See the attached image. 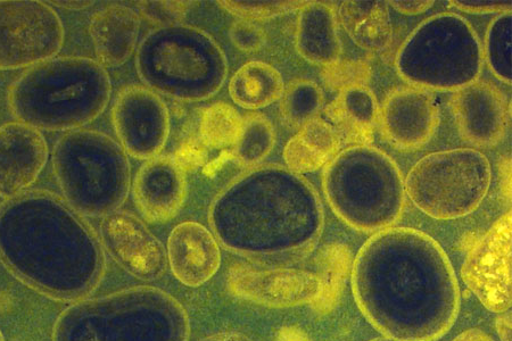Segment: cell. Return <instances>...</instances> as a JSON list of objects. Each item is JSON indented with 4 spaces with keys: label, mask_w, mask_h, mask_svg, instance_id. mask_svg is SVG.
I'll list each match as a JSON object with an SVG mask.
<instances>
[{
    "label": "cell",
    "mask_w": 512,
    "mask_h": 341,
    "mask_svg": "<svg viewBox=\"0 0 512 341\" xmlns=\"http://www.w3.org/2000/svg\"><path fill=\"white\" fill-rule=\"evenodd\" d=\"M209 221L220 244L256 262L288 261L312 251L324 230L317 190L282 165L246 170L219 191Z\"/></svg>",
    "instance_id": "3"
},
{
    "label": "cell",
    "mask_w": 512,
    "mask_h": 341,
    "mask_svg": "<svg viewBox=\"0 0 512 341\" xmlns=\"http://www.w3.org/2000/svg\"><path fill=\"white\" fill-rule=\"evenodd\" d=\"M52 162L65 202L80 214L103 218L127 201L131 187L128 154L106 133L66 132L54 146Z\"/></svg>",
    "instance_id": "8"
},
{
    "label": "cell",
    "mask_w": 512,
    "mask_h": 341,
    "mask_svg": "<svg viewBox=\"0 0 512 341\" xmlns=\"http://www.w3.org/2000/svg\"><path fill=\"white\" fill-rule=\"evenodd\" d=\"M326 115L340 139L354 146L367 145L378 121L376 97L366 86L342 89L326 108Z\"/></svg>",
    "instance_id": "23"
},
{
    "label": "cell",
    "mask_w": 512,
    "mask_h": 341,
    "mask_svg": "<svg viewBox=\"0 0 512 341\" xmlns=\"http://www.w3.org/2000/svg\"><path fill=\"white\" fill-rule=\"evenodd\" d=\"M188 315L160 289L130 288L74 302L57 319L53 341H189Z\"/></svg>",
    "instance_id": "5"
},
{
    "label": "cell",
    "mask_w": 512,
    "mask_h": 341,
    "mask_svg": "<svg viewBox=\"0 0 512 341\" xmlns=\"http://www.w3.org/2000/svg\"><path fill=\"white\" fill-rule=\"evenodd\" d=\"M242 124L243 118L235 107L227 103H214L206 107L201 115L202 144L212 149L233 148Z\"/></svg>",
    "instance_id": "29"
},
{
    "label": "cell",
    "mask_w": 512,
    "mask_h": 341,
    "mask_svg": "<svg viewBox=\"0 0 512 341\" xmlns=\"http://www.w3.org/2000/svg\"><path fill=\"white\" fill-rule=\"evenodd\" d=\"M461 278L485 309L505 314L511 307V215L503 216L478 241L462 265Z\"/></svg>",
    "instance_id": "13"
},
{
    "label": "cell",
    "mask_w": 512,
    "mask_h": 341,
    "mask_svg": "<svg viewBox=\"0 0 512 341\" xmlns=\"http://www.w3.org/2000/svg\"><path fill=\"white\" fill-rule=\"evenodd\" d=\"M450 108L460 136L468 144L491 148L505 138L509 102L494 83L477 80L454 91Z\"/></svg>",
    "instance_id": "15"
},
{
    "label": "cell",
    "mask_w": 512,
    "mask_h": 341,
    "mask_svg": "<svg viewBox=\"0 0 512 341\" xmlns=\"http://www.w3.org/2000/svg\"><path fill=\"white\" fill-rule=\"evenodd\" d=\"M322 190L336 216L366 234L393 228L406 205L398 164L369 145L351 146L336 154L322 173Z\"/></svg>",
    "instance_id": "6"
},
{
    "label": "cell",
    "mask_w": 512,
    "mask_h": 341,
    "mask_svg": "<svg viewBox=\"0 0 512 341\" xmlns=\"http://www.w3.org/2000/svg\"><path fill=\"white\" fill-rule=\"evenodd\" d=\"M352 289L371 326L394 341H435L458 318L456 273L443 248L423 231L376 232L355 257Z\"/></svg>",
    "instance_id": "1"
},
{
    "label": "cell",
    "mask_w": 512,
    "mask_h": 341,
    "mask_svg": "<svg viewBox=\"0 0 512 341\" xmlns=\"http://www.w3.org/2000/svg\"><path fill=\"white\" fill-rule=\"evenodd\" d=\"M388 3L379 0H352L343 2L338 10V21L353 43L368 52H382L393 36Z\"/></svg>",
    "instance_id": "24"
},
{
    "label": "cell",
    "mask_w": 512,
    "mask_h": 341,
    "mask_svg": "<svg viewBox=\"0 0 512 341\" xmlns=\"http://www.w3.org/2000/svg\"><path fill=\"white\" fill-rule=\"evenodd\" d=\"M51 4L66 8V10L82 11L92 7L95 2H90V0L88 2H82V0H79V2H68V0H64V2H51Z\"/></svg>",
    "instance_id": "39"
},
{
    "label": "cell",
    "mask_w": 512,
    "mask_h": 341,
    "mask_svg": "<svg viewBox=\"0 0 512 341\" xmlns=\"http://www.w3.org/2000/svg\"><path fill=\"white\" fill-rule=\"evenodd\" d=\"M497 329L501 341H511V318L509 315H502L498 320Z\"/></svg>",
    "instance_id": "38"
},
{
    "label": "cell",
    "mask_w": 512,
    "mask_h": 341,
    "mask_svg": "<svg viewBox=\"0 0 512 341\" xmlns=\"http://www.w3.org/2000/svg\"><path fill=\"white\" fill-rule=\"evenodd\" d=\"M99 238L104 252L132 277L153 281L167 268V251L160 239L135 214L118 210L103 216Z\"/></svg>",
    "instance_id": "14"
},
{
    "label": "cell",
    "mask_w": 512,
    "mask_h": 341,
    "mask_svg": "<svg viewBox=\"0 0 512 341\" xmlns=\"http://www.w3.org/2000/svg\"><path fill=\"white\" fill-rule=\"evenodd\" d=\"M135 203L150 223H165L183 209L187 179L181 166L169 156L146 161L132 182Z\"/></svg>",
    "instance_id": "19"
},
{
    "label": "cell",
    "mask_w": 512,
    "mask_h": 341,
    "mask_svg": "<svg viewBox=\"0 0 512 341\" xmlns=\"http://www.w3.org/2000/svg\"><path fill=\"white\" fill-rule=\"evenodd\" d=\"M235 296L269 307L308 304L321 295L324 282L315 273L295 269L254 270L236 266L228 276Z\"/></svg>",
    "instance_id": "17"
},
{
    "label": "cell",
    "mask_w": 512,
    "mask_h": 341,
    "mask_svg": "<svg viewBox=\"0 0 512 341\" xmlns=\"http://www.w3.org/2000/svg\"><path fill=\"white\" fill-rule=\"evenodd\" d=\"M369 77V68L362 63L336 62L326 66L324 79L334 89H345L353 86H365Z\"/></svg>",
    "instance_id": "32"
},
{
    "label": "cell",
    "mask_w": 512,
    "mask_h": 341,
    "mask_svg": "<svg viewBox=\"0 0 512 341\" xmlns=\"http://www.w3.org/2000/svg\"><path fill=\"white\" fill-rule=\"evenodd\" d=\"M112 83L89 57L64 56L32 66L8 93L14 118L38 130L73 131L93 122L109 105Z\"/></svg>",
    "instance_id": "4"
},
{
    "label": "cell",
    "mask_w": 512,
    "mask_h": 341,
    "mask_svg": "<svg viewBox=\"0 0 512 341\" xmlns=\"http://www.w3.org/2000/svg\"><path fill=\"white\" fill-rule=\"evenodd\" d=\"M511 12L501 13L487 29L483 58L494 77L511 85Z\"/></svg>",
    "instance_id": "30"
},
{
    "label": "cell",
    "mask_w": 512,
    "mask_h": 341,
    "mask_svg": "<svg viewBox=\"0 0 512 341\" xmlns=\"http://www.w3.org/2000/svg\"><path fill=\"white\" fill-rule=\"evenodd\" d=\"M139 30V15L128 6L111 5L96 12L89 33L97 62L105 69L125 64L135 52Z\"/></svg>",
    "instance_id": "21"
},
{
    "label": "cell",
    "mask_w": 512,
    "mask_h": 341,
    "mask_svg": "<svg viewBox=\"0 0 512 341\" xmlns=\"http://www.w3.org/2000/svg\"><path fill=\"white\" fill-rule=\"evenodd\" d=\"M370 341H394L392 339H388V338H381V339H374V340H370Z\"/></svg>",
    "instance_id": "41"
},
{
    "label": "cell",
    "mask_w": 512,
    "mask_h": 341,
    "mask_svg": "<svg viewBox=\"0 0 512 341\" xmlns=\"http://www.w3.org/2000/svg\"><path fill=\"white\" fill-rule=\"evenodd\" d=\"M49 156L40 130L15 121L0 127V197L18 196L35 184Z\"/></svg>",
    "instance_id": "18"
},
{
    "label": "cell",
    "mask_w": 512,
    "mask_h": 341,
    "mask_svg": "<svg viewBox=\"0 0 512 341\" xmlns=\"http://www.w3.org/2000/svg\"><path fill=\"white\" fill-rule=\"evenodd\" d=\"M454 7L457 8L460 12L469 13V14H492V13H506L511 12L512 3L511 2H476V0H472V2H468V0H457V2H452Z\"/></svg>",
    "instance_id": "35"
},
{
    "label": "cell",
    "mask_w": 512,
    "mask_h": 341,
    "mask_svg": "<svg viewBox=\"0 0 512 341\" xmlns=\"http://www.w3.org/2000/svg\"><path fill=\"white\" fill-rule=\"evenodd\" d=\"M275 145L276 132L272 123L260 113H251L243 118L233 156L244 168H255L266 160Z\"/></svg>",
    "instance_id": "27"
},
{
    "label": "cell",
    "mask_w": 512,
    "mask_h": 341,
    "mask_svg": "<svg viewBox=\"0 0 512 341\" xmlns=\"http://www.w3.org/2000/svg\"><path fill=\"white\" fill-rule=\"evenodd\" d=\"M325 95L316 82L295 80L284 89L280 97V115L286 126L300 129L305 123L318 118Z\"/></svg>",
    "instance_id": "28"
},
{
    "label": "cell",
    "mask_w": 512,
    "mask_h": 341,
    "mask_svg": "<svg viewBox=\"0 0 512 341\" xmlns=\"http://www.w3.org/2000/svg\"><path fill=\"white\" fill-rule=\"evenodd\" d=\"M205 341H251V340L243 338L241 336H236V335H222V336L210 338Z\"/></svg>",
    "instance_id": "40"
},
{
    "label": "cell",
    "mask_w": 512,
    "mask_h": 341,
    "mask_svg": "<svg viewBox=\"0 0 512 341\" xmlns=\"http://www.w3.org/2000/svg\"><path fill=\"white\" fill-rule=\"evenodd\" d=\"M167 257L173 276L187 287L206 284L221 266L216 236L201 223L192 221L173 228L168 239Z\"/></svg>",
    "instance_id": "20"
},
{
    "label": "cell",
    "mask_w": 512,
    "mask_h": 341,
    "mask_svg": "<svg viewBox=\"0 0 512 341\" xmlns=\"http://www.w3.org/2000/svg\"><path fill=\"white\" fill-rule=\"evenodd\" d=\"M392 5L395 11H398L399 13L403 15H419L427 12L429 8H432L435 2H428V0H425V2H404V0H399V2H390L388 3Z\"/></svg>",
    "instance_id": "36"
},
{
    "label": "cell",
    "mask_w": 512,
    "mask_h": 341,
    "mask_svg": "<svg viewBox=\"0 0 512 341\" xmlns=\"http://www.w3.org/2000/svg\"><path fill=\"white\" fill-rule=\"evenodd\" d=\"M382 135L404 152L423 148L440 126V108L431 91L406 87L393 91L378 111Z\"/></svg>",
    "instance_id": "16"
},
{
    "label": "cell",
    "mask_w": 512,
    "mask_h": 341,
    "mask_svg": "<svg viewBox=\"0 0 512 341\" xmlns=\"http://www.w3.org/2000/svg\"><path fill=\"white\" fill-rule=\"evenodd\" d=\"M452 341H495L490 335H487L485 331L480 329H469L461 332L459 336L454 338Z\"/></svg>",
    "instance_id": "37"
},
{
    "label": "cell",
    "mask_w": 512,
    "mask_h": 341,
    "mask_svg": "<svg viewBox=\"0 0 512 341\" xmlns=\"http://www.w3.org/2000/svg\"><path fill=\"white\" fill-rule=\"evenodd\" d=\"M284 89L282 74L274 66L259 61L243 65L229 82V95L234 103L251 111L279 101Z\"/></svg>",
    "instance_id": "26"
},
{
    "label": "cell",
    "mask_w": 512,
    "mask_h": 341,
    "mask_svg": "<svg viewBox=\"0 0 512 341\" xmlns=\"http://www.w3.org/2000/svg\"><path fill=\"white\" fill-rule=\"evenodd\" d=\"M60 16L44 2L0 0V70L32 68L64 44Z\"/></svg>",
    "instance_id": "11"
},
{
    "label": "cell",
    "mask_w": 512,
    "mask_h": 341,
    "mask_svg": "<svg viewBox=\"0 0 512 341\" xmlns=\"http://www.w3.org/2000/svg\"><path fill=\"white\" fill-rule=\"evenodd\" d=\"M295 45L305 61L332 65L340 61L342 43L334 8L321 2L303 3L297 15Z\"/></svg>",
    "instance_id": "22"
},
{
    "label": "cell",
    "mask_w": 512,
    "mask_h": 341,
    "mask_svg": "<svg viewBox=\"0 0 512 341\" xmlns=\"http://www.w3.org/2000/svg\"><path fill=\"white\" fill-rule=\"evenodd\" d=\"M230 39L239 51L252 53L266 44V33L255 22L239 20L230 28Z\"/></svg>",
    "instance_id": "34"
},
{
    "label": "cell",
    "mask_w": 512,
    "mask_h": 341,
    "mask_svg": "<svg viewBox=\"0 0 512 341\" xmlns=\"http://www.w3.org/2000/svg\"><path fill=\"white\" fill-rule=\"evenodd\" d=\"M395 68L411 87L454 93L480 80L483 48L466 19L439 13L421 22L404 41Z\"/></svg>",
    "instance_id": "9"
},
{
    "label": "cell",
    "mask_w": 512,
    "mask_h": 341,
    "mask_svg": "<svg viewBox=\"0 0 512 341\" xmlns=\"http://www.w3.org/2000/svg\"><path fill=\"white\" fill-rule=\"evenodd\" d=\"M112 121L121 147L137 160H151L167 145L168 107L160 95L147 87L122 89L113 104Z\"/></svg>",
    "instance_id": "12"
},
{
    "label": "cell",
    "mask_w": 512,
    "mask_h": 341,
    "mask_svg": "<svg viewBox=\"0 0 512 341\" xmlns=\"http://www.w3.org/2000/svg\"><path fill=\"white\" fill-rule=\"evenodd\" d=\"M0 341H5L2 330H0Z\"/></svg>",
    "instance_id": "42"
},
{
    "label": "cell",
    "mask_w": 512,
    "mask_h": 341,
    "mask_svg": "<svg viewBox=\"0 0 512 341\" xmlns=\"http://www.w3.org/2000/svg\"><path fill=\"white\" fill-rule=\"evenodd\" d=\"M227 12L239 20L258 21L276 18V16L300 10L302 2H239L225 0L218 3Z\"/></svg>",
    "instance_id": "31"
},
{
    "label": "cell",
    "mask_w": 512,
    "mask_h": 341,
    "mask_svg": "<svg viewBox=\"0 0 512 341\" xmlns=\"http://www.w3.org/2000/svg\"><path fill=\"white\" fill-rule=\"evenodd\" d=\"M136 70L144 85L180 102H203L225 85L228 62L209 33L185 23L152 30L139 44Z\"/></svg>",
    "instance_id": "7"
},
{
    "label": "cell",
    "mask_w": 512,
    "mask_h": 341,
    "mask_svg": "<svg viewBox=\"0 0 512 341\" xmlns=\"http://www.w3.org/2000/svg\"><path fill=\"white\" fill-rule=\"evenodd\" d=\"M189 2H140V11L148 20L171 26L183 22L191 7Z\"/></svg>",
    "instance_id": "33"
},
{
    "label": "cell",
    "mask_w": 512,
    "mask_h": 341,
    "mask_svg": "<svg viewBox=\"0 0 512 341\" xmlns=\"http://www.w3.org/2000/svg\"><path fill=\"white\" fill-rule=\"evenodd\" d=\"M0 263L36 293L72 303L93 294L106 270L101 238L86 216L40 189L0 204Z\"/></svg>",
    "instance_id": "2"
},
{
    "label": "cell",
    "mask_w": 512,
    "mask_h": 341,
    "mask_svg": "<svg viewBox=\"0 0 512 341\" xmlns=\"http://www.w3.org/2000/svg\"><path fill=\"white\" fill-rule=\"evenodd\" d=\"M340 137L329 122L315 119L305 123L284 149L287 169L296 174L315 172L333 160Z\"/></svg>",
    "instance_id": "25"
},
{
    "label": "cell",
    "mask_w": 512,
    "mask_h": 341,
    "mask_svg": "<svg viewBox=\"0 0 512 341\" xmlns=\"http://www.w3.org/2000/svg\"><path fill=\"white\" fill-rule=\"evenodd\" d=\"M491 182L487 157L473 148H458L421 158L404 180V188L421 212L449 221L475 212Z\"/></svg>",
    "instance_id": "10"
}]
</instances>
